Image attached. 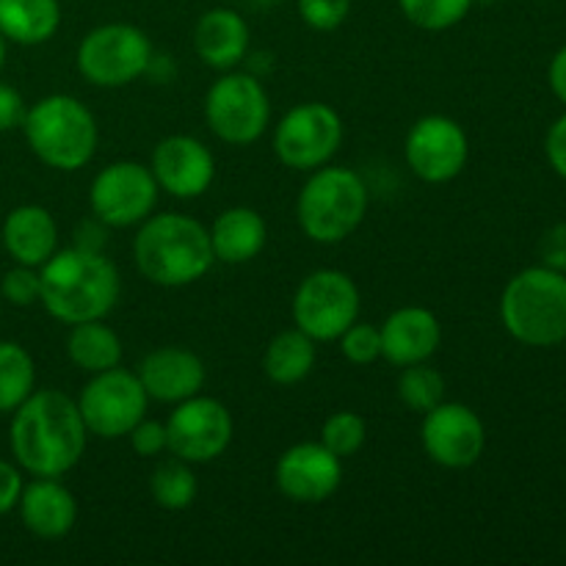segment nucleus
<instances>
[{"instance_id":"1","label":"nucleus","mask_w":566,"mask_h":566,"mask_svg":"<svg viewBox=\"0 0 566 566\" xmlns=\"http://www.w3.org/2000/svg\"><path fill=\"white\" fill-rule=\"evenodd\" d=\"M9 429L11 457L33 479H61L81 464L88 429L75 398L61 390H33L14 409Z\"/></svg>"},{"instance_id":"2","label":"nucleus","mask_w":566,"mask_h":566,"mask_svg":"<svg viewBox=\"0 0 566 566\" xmlns=\"http://www.w3.org/2000/svg\"><path fill=\"white\" fill-rule=\"evenodd\" d=\"M39 304L59 324L75 326L99 321L116 307L122 276L105 252L86 249H55L53 258L39 269Z\"/></svg>"},{"instance_id":"3","label":"nucleus","mask_w":566,"mask_h":566,"mask_svg":"<svg viewBox=\"0 0 566 566\" xmlns=\"http://www.w3.org/2000/svg\"><path fill=\"white\" fill-rule=\"evenodd\" d=\"M138 274L158 287H186L213 269L208 227L186 213H153L133 238Z\"/></svg>"},{"instance_id":"4","label":"nucleus","mask_w":566,"mask_h":566,"mask_svg":"<svg viewBox=\"0 0 566 566\" xmlns=\"http://www.w3.org/2000/svg\"><path fill=\"white\" fill-rule=\"evenodd\" d=\"M22 133L31 153L59 171H77L92 164L99 144L97 119L72 94H48L36 99L25 111Z\"/></svg>"},{"instance_id":"5","label":"nucleus","mask_w":566,"mask_h":566,"mask_svg":"<svg viewBox=\"0 0 566 566\" xmlns=\"http://www.w3.org/2000/svg\"><path fill=\"white\" fill-rule=\"evenodd\" d=\"M370 193L363 177L348 166H321L310 171L296 199V221L304 235L324 247L352 238L368 216Z\"/></svg>"},{"instance_id":"6","label":"nucleus","mask_w":566,"mask_h":566,"mask_svg":"<svg viewBox=\"0 0 566 566\" xmlns=\"http://www.w3.org/2000/svg\"><path fill=\"white\" fill-rule=\"evenodd\" d=\"M501 321L523 346L551 348L566 337V274L534 265L509 280L501 296Z\"/></svg>"},{"instance_id":"7","label":"nucleus","mask_w":566,"mask_h":566,"mask_svg":"<svg viewBox=\"0 0 566 566\" xmlns=\"http://www.w3.org/2000/svg\"><path fill=\"white\" fill-rule=\"evenodd\" d=\"M155 61L147 33L130 22H105L92 28L77 44L75 64L83 81L97 88H122L147 75Z\"/></svg>"},{"instance_id":"8","label":"nucleus","mask_w":566,"mask_h":566,"mask_svg":"<svg viewBox=\"0 0 566 566\" xmlns=\"http://www.w3.org/2000/svg\"><path fill=\"white\" fill-rule=\"evenodd\" d=\"M205 122L219 142L249 147L271 125V99L263 81L252 72H221L205 94Z\"/></svg>"},{"instance_id":"9","label":"nucleus","mask_w":566,"mask_h":566,"mask_svg":"<svg viewBox=\"0 0 566 566\" xmlns=\"http://www.w3.org/2000/svg\"><path fill=\"white\" fill-rule=\"evenodd\" d=\"M293 326L315 343L337 340L359 318V287L346 271L318 269L293 293Z\"/></svg>"},{"instance_id":"10","label":"nucleus","mask_w":566,"mask_h":566,"mask_svg":"<svg viewBox=\"0 0 566 566\" xmlns=\"http://www.w3.org/2000/svg\"><path fill=\"white\" fill-rule=\"evenodd\" d=\"M346 127L332 105L310 99L298 103L276 122L274 155L293 171H315L340 149Z\"/></svg>"},{"instance_id":"11","label":"nucleus","mask_w":566,"mask_h":566,"mask_svg":"<svg viewBox=\"0 0 566 566\" xmlns=\"http://www.w3.org/2000/svg\"><path fill=\"white\" fill-rule=\"evenodd\" d=\"M75 401L88 434L99 440L127 437L138 420L147 418L149 407V396L136 370H125L119 365L103 374H92Z\"/></svg>"},{"instance_id":"12","label":"nucleus","mask_w":566,"mask_h":566,"mask_svg":"<svg viewBox=\"0 0 566 566\" xmlns=\"http://www.w3.org/2000/svg\"><path fill=\"white\" fill-rule=\"evenodd\" d=\"M158 182L153 169L138 160H114L94 175L88 186V208L108 230L142 224L158 205Z\"/></svg>"},{"instance_id":"13","label":"nucleus","mask_w":566,"mask_h":566,"mask_svg":"<svg viewBox=\"0 0 566 566\" xmlns=\"http://www.w3.org/2000/svg\"><path fill=\"white\" fill-rule=\"evenodd\" d=\"M235 423L230 409L210 396H193L175 403L166 420L169 453L188 464H208L230 448Z\"/></svg>"},{"instance_id":"14","label":"nucleus","mask_w":566,"mask_h":566,"mask_svg":"<svg viewBox=\"0 0 566 566\" xmlns=\"http://www.w3.org/2000/svg\"><path fill=\"white\" fill-rule=\"evenodd\" d=\"M403 158L412 175L423 182H431V186L451 182L468 166V133L451 116H420L403 138Z\"/></svg>"},{"instance_id":"15","label":"nucleus","mask_w":566,"mask_h":566,"mask_svg":"<svg viewBox=\"0 0 566 566\" xmlns=\"http://www.w3.org/2000/svg\"><path fill=\"white\" fill-rule=\"evenodd\" d=\"M420 442L426 457L446 470H468L484 457L486 429L468 403L442 401L423 415Z\"/></svg>"},{"instance_id":"16","label":"nucleus","mask_w":566,"mask_h":566,"mask_svg":"<svg viewBox=\"0 0 566 566\" xmlns=\"http://www.w3.org/2000/svg\"><path fill=\"white\" fill-rule=\"evenodd\" d=\"M274 484L298 506H318L329 501L343 484V459L324 442H296L274 464Z\"/></svg>"},{"instance_id":"17","label":"nucleus","mask_w":566,"mask_h":566,"mask_svg":"<svg viewBox=\"0 0 566 566\" xmlns=\"http://www.w3.org/2000/svg\"><path fill=\"white\" fill-rule=\"evenodd\" d=\"M149 169L160 191L175 199L202 197L216 180V158L210 147L186 133L160 138L153 149Z\"/></svg>"},{"instance_id":"18","label":"nucleus","mask_w":566,"mask_h":566,"mask_svg":"<svg viewBox=\"0 0 566 566\" xmlns=\"http://www.w3.org/2000/svg\"><path fill=\"white\" fill-rule=\"evenodd\" d=\"M138 381L149 401L180 403L202 392L208 370L193 352L180 346H160L138 363Z\"/></svg>"},{"instance_id":"19","label":"nucleus","mask_w":566,"mask_h":566,"mask_svg":"<svg viewBox=\"0 0 566 566\" xmlns=\"http://www.w3.org/2000/svg\"><path fill=\"white\" fill-rule=\"evenodd\" d=\"M381 332V359H387L396 368H407L415 363H429L442 343L440 318L429 307L392 310L379 326Z\"/></svg>"},{"instance_id":"20","label":"nucleus","mask_w":566,"mask_h":566,"mask_svg":"<svg viewBox=\"0 0 566 566\" xmlns=\"http://www.w3.org/2000/svg\"><path fill=\"white\" fill-rule=\"evenodd\" d=\"M249 42H252V33L235 9H224V6L210 9L193 25V53L216 72L238 70L247 59Z\"/></svg>"},{"instance_id":"21","label":"nucleus","mask_w":566,"mask_h":566,"mask_svg":"<svg viewBox=\"0 0 566 566\" xmlns=\"http://www.w3.org/2000/svg\"><path fill=\"white\" fill-rule=\"evenodd\" d=\"M20 520L36 539H64L77 523V501L59 479H33L22 486Z\"/></svg>"},{"instance_id":"22","label":"nucleus","mask_w":566,"mask_h":566,"mask_svg":"<svg viewBox=\"0 0 566 566\" xmlns=\"http://www.w3.org/2000/svg\"><path fill=\"white\" fill-rule=\"evenodd\" d=\"M3 249L20 265L42 269L59 249V224L42 205H20L3 221Z\"/></svg>"},{"instance_id":"23","label":"nucleus","mask_w":566,"mask_h":566,"mask_svg":"<svg viewBox=\"0 0 566 566\" xmlns=\"http://www.w3.org/2000/svg\"><path fill=\"white\" fill-rule=\"evenodd\" d=\"M208 232L213 258L227 265L252 263L265 249V241H269L265 219L254 208H247V205L221 210L213 224L208 227Z\"/></svg>"},{"instance_id":"24","label":"nucleus","mask_w":566,"mask_h":566,"mask_svg":"<svg viewBox=\"0 0 566 566\" xmlns=\"http://www.w3.org/2000/svg\"><path fill=\"white\" fill-rule=\"evenodd\" d=\"M61 28L59 0H0V33L6 42L36 48Z\"/></svg>"},{"instance_id":"25","label":"nucleus","mask_w":566,"mask_h":566,"mask_svg":"<svg viewBox=\"0 0 566 566\" xmlns=\"http://www.w3.org/2000/svg\"><path fill=\"white\" fill-rule=\"evenodd\" d=\"M122 354H125V348H122L119 335L108 324H103V318L70 326L66 357L83 374L92 376L116 368V365H122Z\"/></svg>"},{"instance_id":"26","label":"nucleus","mask_w":566,"mask_h":566,"mask_svg":"<svg viewBox=\"0 0 566 566\" xmlns=\"http://www.w3.org/2000/svg\"><path fill=\"white\" fill-rule=\"evenodd\" d=\"M315 340L304 335L302 329H285L280 335L271 337V343L265 346L263 354V374L269 376V381L280 387L298 385V381L307 379L315 368Z\"/></svg>"},{"instance_id":"27","label":"nucleus","mask_w":566,"mask_h":566,"mask_svg":"<svg viewBox=\"0 0 566 566\" xmlns=\"http://www.w3.org/2000/svg\"><path fill=\"white\" fill-rule=\"evenodd\" d=\"M36 390L33 357L14 340H0V415H11Z\"/></svg>"},{"instance_id":"28","label":"nucleus","mask_w":566,"mask_h":566,"mask_svg":"<svg viewBox=\"0 0 566 566\" xmlns=\"http://www.w3.org/2000/svg\"><path fill=\"white\" fill-rule=\"evenodd\" d=\"M199 481L193 473V464L182 462V459L171 457L155 464L153 475H149V495L166 512H186L193 501H197Z\"/></svg>"},{"instance_id":"29","label":"nucleus","mask_w":566,"mask_h":566,"mask_svg":"<svg viewBox=\"0 0 566 566\" xmlns=\"http://www.w3.org/2000/svg\"><path fill=\"white\" fill-rule=\"evenodd\" d=\"M398 398H401L407 409L426 415L437 403L446 401V379L429 363L407 365V368H401V376H398Z\"/></svg>"},{"instance_id":"30","label":"nucleus","mask_w":566,"mask_h":566,"mask_svg":"<svg viewBox=\"0 0 566 566\" xmlns=\"http://www.w3.org/2000/svg\"><path fill=\"white\" fill-rule=\"evenodd\" d=\"M475 0H398L401 14L420 31H448L470 14Z\"/></svg>"},{"instance_id":"31","label":"nucleus","mask_w":566,"mask_h":566,"mask_svg":"<svg viewBox=\"0 0 566 566\" xmlns=\"http://www.w3.org/2000/svg\"><path fill=\"white\" fill-rule=\"evenodd\" d=\"M365 440H368V423H365L363 415L352 412V409L332 412L321 426V442L340 459L363 451Z\"/></svg>"},{"instance_id":"32","label":"nucleus","mask_w":566,"mask_h":566,"mask_svg":"<svg viewBox=\"0 0 566 566\" xmlns=\"http://www.w3.org/2000/svg\"><path fill=\"white\" fill-rule=\"evenodd\" d=\"M337 346H340V354L352 365H370L381 359V332L379 326L363 324L357 318L337 337Z\"/></svg>"},{"instance_id":"33","label":"nucleus","mask_w":566,"mask_h":566,"mask_svg":"<svg viewBox=\"0 0 566 566\" xmlns=\"http://www.w3.org/2000/svg\"><path fill=\"white\" fill-rule=\"evenodd\" d=\"M298 17L313 31H337L352 14V0H296Z\"/></svg>"},{"instance_id":"34","label":"nucleus","mask_w":566,"mask_h":566,"mask_svg":"<svg viewBox=\"0 0 566 566\" xmlns=\"http://www.w3.org/2000/svg\"><path fill=\"white\" fill-rule=\"evenodd\" d=\"M39 269H31V265H20L6 271L3 280H0V296L3 302L14 304V307H31V304L39 302Z\"/></svg>"},{"instance_id":"35","label":"nucleus","mask_w":566,"mask_h":566,"mask_svg":"<svg viewBox=\"0 0 566 566\" xmlns=\"http://www.w3.org/2000/svg\"><path fill=\"white\" fill-rule=\"evenodd\" d=\"M130 448L136 451V457L142 459H155L160 453L169 451V437H166V423L160 420L142 418L130 429Z\"/></svg>"},{"instance_id":"36","label":"nucleus","mask_w":566,"mask_h":566,"mask_svg":"<svg viewBox=\"0 0 566 566\" xmlns=\"http://www.w3.org/2000/svg\"><path fill=\"white\" fill-rule=\"evenodd\" d=\"M539 254H542V265H547V269L564 271V274H566V221H562V224H556V227H551V230L542 235Z\"/></svg>"},{"instance_id":"37","label":"nucleus","mask_w":566,"mask_h":566,"mask_svg":"<svg viewBox=\"0 0 566 566\" xmlns=\"http://www.w3.org/2000/svg\"><path fill=\"white\" fill-rule=\"evenodd\" d=\"M25 99L14 86L0 81V133H9L14 127H22L25 119Z\"/></svg>"},{"instance_id":"38","label":"nucleus","mask_w":566,"mask_h":566,"mask_svg":"<svg viewBox=\"0 0 566 566\" xmlns=\"http://www.w3.org/2000/svg\"><path fill=\"white\" fill-rule=\"evenodd\" d=\"M22 473L17 464L6 462V459H0V517L3 514H9L11 509H17V503H20V495H22Z\"/></svg>"},{"instance_id":"39","label":"nucleus","mask_w":566,"mask_h":566,"mask_svg":"<svg viewBox=\"0 0 566 566\" xmlns=\"http://www.w3.org/2000/svg\"><path fill=\"white\" fill-rule=\"evenodd\" d=\"M545 153H547V160H551L553 171L566 180V114L558 116V119L551 125V130H547Z\"/></svg>"},{"instance_id":"40","label":"nucleus","mask_w":566,"mask_h":566,"mask_svg":"<svg viewBox=\"0 0 566 566\" xmlns=\"http://www.w3.org/2000/svg\"><path fill=\"white\" fill-rule=\"evenodd\" d=\"M105 243H108V227L99 219H86L75 227V235H72V247L86 249V252H105Z\"/></svg>"},{"instance_id":"41","label":"nucleus","mask_w":566,"mask_h":566,"mask_svg":"<svg viewBox=\"0 0 566 566\" xmlns=\"http://www.w3.org/2000/svg\"><path fill=\"white\" fill-rule=\"evenodd\" d=\"M547 81H551L553 94L566 105V48H562L553 55L551 70H547Z\"/></svg>"},{"instance_id":"42","label":"nucleus","mask_w":566,"mask_h":566,"mask_svg":"<svg viewBox=\"0 0 566 566\" xmlns=\"http://www.w3.org/2000/svg\"><path fill=\"white\" fill-rule=\"evenodd\" d=\"M3 61H6V39L0 33V70H3Z\"/></svg>"},{"instance_id":"43","label":"nucleus","mask_w":566,"mask_h":566,"mask_svg":"<svg viewBox=\"0 0 566 566\" xmlns=\"http://www.w3.org/2000/svg\"><path fill=\"white\" fill-rule=\"evenodd\" d=\"M254 3H260V6H269V3H274V0H254Z\"/></svg>"},{"instance_id":"44","label":"nucleus","mask_w":566,"mask_h":566,"mask_svg":"<svg viewBox=\"0 0 566 566\" xmlns=\"http://www.w3.org/2000/svg\"><path fill=\"white\" fill-rule=\"evenodd\" d=\"M0 310H3V296H0Z\"/></svg>"},{"instance_id":"45","label":"nucleus","mask_w":566,"mask_h":566,"mask_svg":"<svg viewBox=\"0 0 566 566\" xmlns=\"http://www.w3.org/2000/svg\"><path fill=\"white\" fill-rule=\"evenodd\" d=\"M562 343H564V348H566V337H564V340H562Z\"/></svg>"}]
</instances>
